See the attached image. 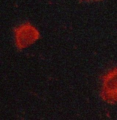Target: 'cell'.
<instances>
[{
  "mask_svg": "<svg viewBox=\"0 0 117 120\" xmlns=\"http://www.w3.org/2000/svg\"><path fill=\"white\" fill-rule=\"evenodd\" d=\"M102 92L107 101L117 102V71H114L105 76Z\"/></svg>",
  "mask_w": 117,
  "mask_h": 120,
  "instance_id": "1",
  "label": "cell"
},
{
  "mask_svg": "<svg viewBox=\"0 0 117 120\" xmlns=\"http://www.w3.org/2000/svg\"><path fill=\"white\" fill-rule=\"evenodd\" d=\"M87 0V1H99V0Z\"/></svg>",
  "mask_w": 117,
  "mask_h": 120,
  "instance_id": "2",
  "label": "cell"
}]
</instances>
